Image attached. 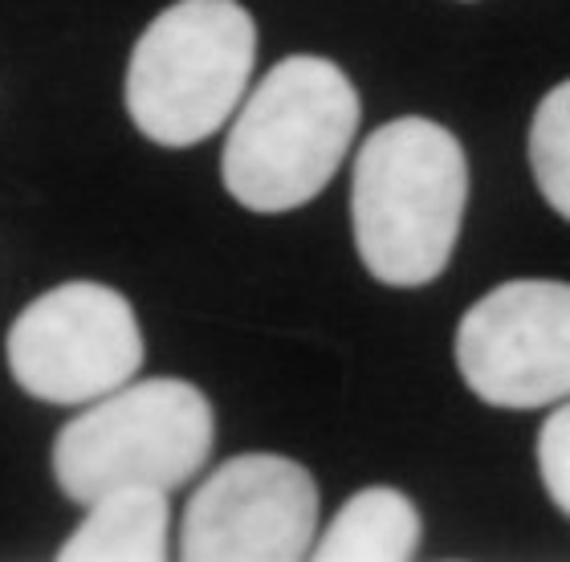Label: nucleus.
<instances>
[{
  "mask_svg": "<svg viewBox=\"0 0 570 562\" xmlns=\"http://www.w3.org/2000/svg\"><path fill=\"white\" fill-rule=\"evenodd\" d=\"M469 200V164L449 127L395 119L355 159L351 220L371 277L383 286H428L449 265Z\"/></svg>",
  "mask_w": 570,
  "mask_h": 562,
  "instance_id": "1",
  "label": "nucleus"
},
{
  "mask_svg": "<svg viewBox=\"0 0 570 562\" xmlns=\"http://www.w3.org/2000/svg\"><path fill=\"white\" fill-rule=\"evenodd\" d=\"M358 127V95L334 61L294 53L265 73L225 139L220 176L253 213L314 200Z\"/></svg>",
  "mask_w": 570,
  "mask_h": 562,
  "instance_id": "2",
  "label": "nucleus"
},
{
  "mask_svg": "<svg viewBox=\"0 0 570 562\" xmlns=\"http://www.w3.org/2000/svg\"><path fill=\"white\" fill-rule=\"evenodd\" d=\"M257 24L237 0H179L147 24L127 66V110L151 144L220 131L249 86Z\"/></svg>",
  "mask_w": 570,
  "mask_h": 562,
  "instance_id": "3",
  "label": "nucleus"
},
{
  "mask_svg": "<svg viewBox=\"0 0 570 562\" xmlns=\"http://www.w3.org/2000/svg\"><path fill=\"white\" fill-rule=\"evenodd\" d=\"M216 420L200 387L184 379H142L95 400L53 441V477L78 505L122 485L176 490L213 453Z\"/></svg>",
  "mask_w": 570,
  "mask_h": 562,
  "instance_id": "4",
  "label": "nucleus"
},
{
  "mask_svg": "<svg viewBox=\"0 0 570 562\" xmlns=\"http://www.w3.org/2000/svg\"><path fill=\"white\" fill-rule=\"evenodd\" d=\"M4 355L12 379L33 400L95 404L135 379L142 331L119 289L66 282L17 314Z\"/></svg>",
  "mask_w": 570,
  "mask_h": 562,
  "instance_id": "5",
  "label": "nucleus"
},
{
  "mask_svg": "<svg viewBox=\"0 0 570 562\" xmlns=\"http://www.w3.org/2000/svg\"><path fill=\"white\" fill-rule=\"evenodd\" d=\"M318 485L277 453L233 456L191 493L179 526L188 562H297L314 554Z\"/></svg>",
  "mask_w": 570,
  "mask_h": 562,
  "instance_id": "6",
  "label": "nucleus"
},
{
  "mask_svg": "<svg viewBox=\"0 0 570 562\" xmlns=\"http://www.w3.org/2000/svg\"><path fill=\"white\" fill-rule=\"evenodd\" d=\"M456 367L493 407H547L570 395V286L505 282L456 326Z\"/></svg>",
  "mask_w": 570,
  "mask_h": 562,
  "instance_id": "7",
  "label": "nucleus"
},
{
  "mask_svg": "<svg viewBox=\"0 0 570 562\" xmlns=\"http://www.w3.org/2000/svg\"><path fill=\"white\" fill-rule=\"evenodd\" d=\"M90 517L73 530L58 551L61 562H164L171 559L167 490L122 485V490L86 505Z\"/></svg>",
  "mask_w": 570,
  "mask_h": 562,
  "instance_id": "8",
  "label": "nucleus"
},
{
  "mask_svg": "<svg viewBox=\"0 0 570 562\" xmlns=\"http://www.w3.org/2000/svg\"><path fill=\"white\" fill-rule=\"evenodd\" d=\"M420 546V514L392 485L358 490L318 542V562H407Z\"/></svg>",
  "mask_w": 570,
  "mask_h": 562,
  "instance_id": "9",
  "label": "nucleus"
},
{
  "mask_svg": "<svg viewBox=\"0 0 570 562\" xmlns=\"http://www.w3.org/2000/svg\"><path fill=\"white\" fill-rule=\"evenodd\" d=\"M530 168L547 204L570 220V82L554 86L530 127Z\"/></svg>",
  "mask_w": 570,
  "mask_h": 562,
  "instance_id": "10",
  "label": "nucleus"
},
{
  "mask_svg": "<svg viewBox=\"0 0 570 562\" xmlns=\"http://www.w3.org/2000/svg\"><path fill=\"white\" fill-rule=\"evenodd\" d=\"M538 473L550 502L570 517V404H562L538 432Z\"/></svg>",
  "mask_w": 570,
  "mask_h": 562,
  "instance_id": "11",
  "label": "nucleus"
}]
</instances>
